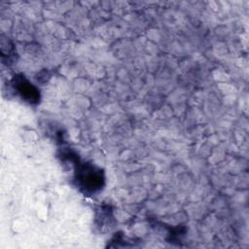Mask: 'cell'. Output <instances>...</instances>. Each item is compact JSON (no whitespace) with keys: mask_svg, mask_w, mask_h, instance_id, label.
I'll return each instance as SVG.
<instances>
[{"mask_svg":"<svg viewBox=\"0 0 249 249\" xmlns=\"http://www.w3.org/2000/svg\"><path fill=\"white\" fill-rule=\"evenodd\" d=\"M16 78V77H15ZM15 87L23 99L29 103H37L39 100V91L24 77H17L15 79Z\"/></svg>","mask_w":249,"mask_h":249,"instance_id":"7a4b0ae2","label":"cell"},{"mask_svg":"<svg viewBox=\"0 0 249 249\" xmlns=\"http://www.w3.org/2000/svg\"><path fill=\"white\" fill-rule=\"evenodd\" d=\"M78 179L82 188L87 191L94 192L101 188L103 184V176L100 170H96L91 165H84L79 172Z\"/></svg>","mask_w":249,"mask_h":249,"instance_id":"6da1fadb","label":"cell"}]
</instances>
